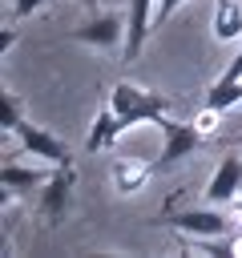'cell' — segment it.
Masks as SVG:
<instances>
[{"instance_id":"6da1fadb","label":"cell","mask_w":242,"mask_h":258,"mask_svg":"<svg viewBox=\"0 0 242 258\" xmlns=\"http://www.w3.org/2000/svg\"><path fill=\"white\" fill-rule=\"evenodd\" d=\"M109 109H113V121H117V133H125L129 125L137 121H161L169 101L161 93H149V89H137L133 81H117L113 93H109Z\"/></svg>"},{"instance_id":"7a4b0ae2","label":"cell","mask_w":242,"mask_h":258,"mask_svg":"<svg viewBox=\"0 0 242 258\" xmlns=\"http://www.w3.org/2000/svg\"><path fill=\"white\" fill-rule=\"evenodd\" d=\"M153 125H161V153H157V165H173V161H182V157H190L198 145H202V129L190 121H153Z\"/></svg>"},{"instance_id":"3957f363","label":"cell","mask_w":242,"mask_h":258,"mask_svg":"<svg viewBox=\"0 0 242 258\" xmlns=\"http://www.w3.org/2000/svg\"><path fill=\"white\" fill-rule=\"evenodd\" d=\"M153 16H157V0H129V12H125V56L129 60L145 48V36L153 32Z\"/></svg>"},{"instance_id":"277c9868","label":"cell","mask_w":242,"mask_h":258,"mask_svg":"<svg viewBox=\"0 0 242 258\" xmlns=\"http://www.w3.org/2000/svg\"><path fill=\"white\" fill-rule=\"evenodd\" d=\"M16 137H20V145H24L28 157H40V161H48V165H69V149H65L52 133L20 121V125H16Z\"/></svg>"},{"instance_id":"5b68a950","label":"cell","mask_w":242,"mask_h":258,"mask_svg":"<svg viewBox=\"0 0 242 258\" xmlns=\"http://www.w3.org/2000/svg\"><path fill=\"white\" fill-rule=\"evenodd\" d=\"M173 226L182 230V234H194V238H222V234H230V218L226 214H218V210H182V214H173Z\"/></svg>"},{"instance_id":"8992f818","label":"cell","mask_w":242,"mask_h":258,"mask_svg":"<svg viewBox=\"0 0 242 258\" xmlns=\"http://www.w3.org/2000/svg\"><path fill=\"white\" fill-rule=\"evenodd\" d=\"M69 194H73V161L69 165H56V173H48V181L40 185V210L48 222H56L69 206Z\"/></svg>"},{"instance_id":"52a82bcc","label":"cell","mask_w":242,"mask_h":258,"mask_svg":"<svg viewBox=\"0 0 242 258\" xmlns=\"http://www.w3.org/2000/svg\"><path fill=\"white\" fill-rule=\"evenodd\" d=\"M81 44H97V48H117L125 44V20L121 16H93L89 24H81L73 32Z\"/></svg>"},{"instance_id":"ba28073f","label":"cell","mask_w":242,"mask_h":258,"mask_svg":"<svg viewBox=\"0 0 242 258\" xmlns=\"http://www.w3.org/2000/svg\"><path fill=\"white\" fill-rule=\"evenodd\" d=\"M238 189H242V161L230 153V157H222L218 169L210 173V181H206V202H230V198H238Z\"/></svg>"},{"instance_id":"9c48e42d","label":"cell","mask_w":242,"mask_h":258,"mask_svg":"<svg viewBox=\"0 0 242 258\" xmlns=\"http://www.w3.org/2000/svg\"><path fill=\"white\" fill-rule=\"evenodd\" d=\"M48 181V169H28V165H16V161H4L0 165V185L4 194H28V189H40Z\"/></svg>"},{"instance_id":"30bf717a","label":"cell","mask_w":242,"mask_h":258,"mask_svg":"<svg viewBox=\"0 0 242 258\" xmlns=\"http://www.w3.org/2000/svg\"><path fill=\"white\" fill-rule=\"evenodd\" d=\"M214 36L218 40H242V4L238 0L214 4Z\"/></svg>"},{"instance_id":"8fae6325","label":"cell","mask_w":242,"mask_h":258,"mask_svg":"<svg viewBox=\"0 0 242 258\" xmlns=\"http://www.w3.org/2000/svg\"><path fill=\"white\" fill-rule=\"evenodd\" d=\"M117 137H121V133H117V121H113V109H101L97 121H93V133H89V153L109 149Z\"/></svg>"},{"instance_id":"7c38bea8","label":"cell","mask_w":242,"mask_h":258,"mask_svg":"<svg viewBox=\"0 0 242 258\" xmlns=\"http://www.w3.org/2000/svg\"><path fill=\"white\" fill-rule=\"evenodd\" d=\"M242 101V81H214L210 85V93H206V105L210 109H230V105H238Z\"/></svg>"},{"instance_id":"4fadbf2b","label":"cell","mask_w":242,"mask_h":258,"mask_svg":"<svg viewBox=\"0 0 242 258\" xmlns=\"http://www.w3.org/2000/svg\"><path fill=\"white\" fill-rule=\"evenodd\" d=\"M20 121H24V117H20V101H16V93H0V125H4L8 133H16Z\"/></svg>"},{"instance_id":"5bb4252c","label":"cell","mask_w":242,"mask_h":258,"mask_svg":"<svg viewBox=\"0 0 242 258\" xmlns=\"http://www.w3.org/2000/svg\"><path fill=\"white\" fill-rule=\"evenodd\" d=\"M218 117H222V109H210V105H206V113H198L194 125H198L202 133H214V129H218Z\"/></svg>"},{"instance_id":"9a60e30c","label":"cell","mask_w":242,"mask_h":258,"mask_svg":"<svg viewBox=\"0 0 242 258\" xmlns=\"http://www.w3.org/2000/svg\"><path fill=\"white\" fill-rule=\"evenodd\" d=\"M218 81H242V48H238V52H234V60L222 69V77H218Z\"/></svg>"},{"instance_id":"2e32d148","label":"cell","mask_w":242,"mask_h":258,"mask_svg":"<svg viewBox=\"0 0 242 258\" xmlns=\"http://www.w3.org/2000/svg\"><path fill=\"white\" fill-rule=\"evenodd\" d=\"M177 4H186V0H157V16H153V24H161V20H169V16L177 12Z\"/></svg>"},{"instance_id":"e0dca14e","label":"cell","mask_w":242,"mask_h":258,"mask_svg":"<svg viewBox=\"0 0 242 258\" xmlns=\"http://www.w3.org/2000/svg\"><path fill=\"white\" fill-rule=\"evenodd\" d=\"M40 4H48V0H16V16H32Z\"/></svg>"}]
</instances>
